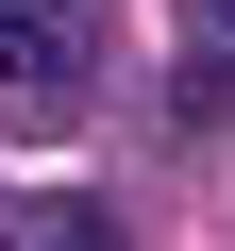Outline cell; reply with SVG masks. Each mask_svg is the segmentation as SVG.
Listing matches in <instances>:
<instances>
[{"mask_svg": "<svg viewBox=\"0 0 235 251\" xmlns=\"http://www.w3.org/2000/svg\"><path fill=\"white\" fill-rule=\"evenodd\" d=\"M0 251H118V201H84V184H34V201H0Z\"/></svg>", "mask_w": 235, "mask_h": 251, "instance_id": "7a4b0ae2", "label": "cell"}, {"mask_svg": "<svg viewBox=\"0 0 235 251\" xmlns=\"http://www.w3.org/2000/svg\"><path fill=\"white\" fill-rule=\"evenodd\" d=\"M84 67H101V17L84 0H0V100H84Z\"/></svg>", "mask_w": 235, "mask_h": 251, "instance_id": "6da1fadb", "label": "cell"}, {"mask_svg": "<svg viewBox=\"0 0 235 251\" xmlns=\"http://www.w3.org/2000/svg\"><path fill=\"white\" fill-rule=\"evenodd\" d=\"M168 134H235V67H218V50L168 67Z\"/></svg>", "mask_w": 235, "mask_h": 251, "instance_id": "3957f363", "label": "cell"}, {"mask_svg": "<svg viewBox=\"0 0 235 251\" xmlns=\"http://www.w3.org/2000/svg\"><path fill=\"white\" fill-rule=\"evenodd\" d=\"M185 50H218V67H235V0H185Z\"/></svg>", "mask_w": 235, "mask_h": 251, "instance_id": "277c9868", "label": "cell"}]
</instances>
